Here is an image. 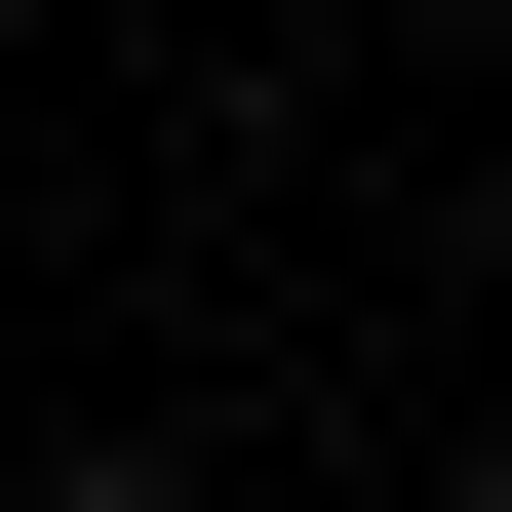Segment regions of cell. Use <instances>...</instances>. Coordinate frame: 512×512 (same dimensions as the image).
I'll list each match as a JSON object with an SVG mask.
<instances>
[{
  "label": "cell",
  "mask_w": 512,
  "mask_h": 512,
  "mask_svg": "<svg viewBox=\"0 0 512 512\" xmlns=\"http://www.w3.org/2000/svg\"><path fill=\"white\" fill-rule=\"evenodd\" d=\"M40 512H158V473H40Z\"/></svg>",
  "instance_id": "obj_1"
}]
</instances>
